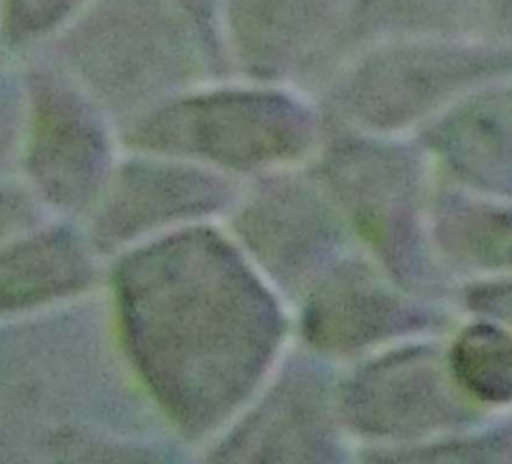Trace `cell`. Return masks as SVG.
I'll list each match as a JSON object with an SVG mask.
<instances>
[{"label": "cell", "instance_id": "cell-1", "mask_svg": "<svg viewBox=\"0 0 512 464\" xmlns=\"http://www.w3.org/2000/svg\"><path fill=\"white\" fill-rule=\"evenodd\" d=\"M112 320L138 384L188 442L226 430L248 408L286 330L276 296L238 242L202 224L118 258Z\"/></svg>", "mask_w": 512, "mask_h": 464}, {"label": "cell", "instance_id": "cell-2", "mask_svg": "<svg viewBox=\"0 0 512 464\" xmlns=\"http://www.w3.org/2000/svg\"><path fill=\"white\" fill-rule=\"evenodd\" d=\"M156 418L106 308L0 320V460L154 456Z\"/></svg>", "mask_w": 512, "mask_h": 464}, {"label": "cell", "instance_id": "cell-3", "mask_svg": "<svg viewBox=\"0 0 512 464\" xmlns=\"http://www.w3.org/2000/svg\"><path fill=\"white\" fill-rule=\"evenodd\" d=\"M126 142L216 170L256 172L302 158L314 142V120L278 92L218 90L150 110Z\"/></svg>", "mask_w": 512, "mask_h": 464}, {"label": "cell", "instance_id": "cell-4", "mask_svg": "<svg viewBox=\"0 0 512 464\" xmlns=\"http://www.w3.org/2000/svg\"><path fill=\"white\" fill-rule=\"evenodd\" d=\"M68 50L86 90L114 110L154 106L202 64L196 32L162 0H102Z\"/></svg>", "mask_w": 512, "mask_h": 464}, {"label": "cell", "instance_id": "cell-5", "mask_svg": "<svg viewBox=\"0 0 512 464\" xmlns=\"http://www.w3.org/2000/svg\"><path fill=\"white\" fill-rule=\"evenodd\" d=\"M236 182L188 160H130L112 170L92 206L88 240L98 256L132 248L238 202Z\"/></svg>", "mask_w": 512, "mask_h": 464}, {"label": "cell", "instance_id": "cell-6", "mask_svg": "<svg viewBox=\"0 0 512 464\" xmlns=\"http://www.w3.org/2000/svg\"><path fill=\"white\" fill-rule=\"evenodd\" d=\"M22 166L26 184L62 214L92 210L112 174V150L92 104L54 74L30 78Z\"/></svg>", "mask_w": 512, "mask_h": 464}, {"label": "cell", "instance_id": "cell-7", "mask_svg": "<svg viewBox=\"0 0 512 464\" xmlns=\"http://www.w3.org/2000/svg\"><path fill=\"white\" fill-rule=\"evenodd\" d=\"M234 208L230 228L238 246L284 290L308 288L336 264L342 226L316 182L286 174L262 178Z\"/></svg>", "mask_w": 512, "mask_h": 464}, {"label": "cell", "instance_id": "cell-8", "mask_svg": "<svg viewBox=\"0 0 512 464\" xmlns=\"http://www.w3.org/2000/svg\"><path fill=\"white\" fill-rule=\"evenodd\" d=\"M512 64V54L412 46L368 58L346 82L342 108L374 126L404 124L462 86Z\"/></svg>", "mask_w": 512, "mask_h": 464}, {"label": "cell", "instance_id": "cell-9", "mask_svg": "<svg viewBox=\"0 0 512 464\" xmlns=\"http://www.w3.org/2000/svg\"><path fill=\"white\" fill-rule=\"evenodd\" d=\"M324 174L360 232L388 264L398 274L416 276L422 270V246L416 174L408 154L400 148L346 142L326 156Z\"/></svg>", "mask_w": 512, "mask_h": 464}, {"label": "cell", "instance_id": "cell-10", "mask_svg": "<svg viewBox=\"0 0 512 464\" xmlns=\"http://www.w3.org/2000/svg\"><path fill=\"white\" fill-rule=\"evenodd\" d=\"M450 374L430 348L396 352L350 378L340 406L348 422L366 434L420 436L456 426L470 410Z\"/></svg>", "mask_w": 512, "mask_h": 464}, {"label": "cell", "instance_id": "cell-11", "mask_svg": "<svg viewBox=\"0 0 512 464\" xmlns=\"http://www.w3.org/2000/svg\"><path fill=\"white\" fill-rule=\"evenodd\" d=\"M334 452L326 378L298 360L226 428L210 456L228 462H296L326 460Z\"/></svg>", "mask_w": 512, "mask_h": 464}, {"label": "cell", "instance_id": "cell-12", "mask_svg": "<svg viewBox=\"0 0 512 464\" xmlns=\"http://www.w3.org/2000/svg\"><path fill=\"white\" fill-rule=\"evenodd\" d=\"M308 288L302 334L324 352H350L430 322L354 262L332 264Z\"/></svg>", "mask_w": 512, "mask_h": 464}, {"label": "cell", "instance_id": "cell-13", "mask_svg": "<svg viewBox=\"0 0 512 464\" xmlns=\"http://www.w3.org/2000/svg\"><path fill=\"white\" fill-rule=\"evenodd\" d=\"M86 234L70 226H38L0 244V320L66 304L96 282Z\"/></svg>", "mask_w": 512, "mask_h": 464}, {"label": "cell", "instance_id": "cell-14", "mask_svg": "<svg viewBox=\"0 0 512 464\" xmlns=\"http://www.w3.org/2000/svg\"><path fill=\"white\" fill-rule=\"evenodd\" d=\"M342 0H230L238 58L260 76L282 74L326 36Z\"/></svg>", "mask_w": 512, "mask_h": 464}, {"label": "cell", "instance_id": "cell-15", "mask_svg": "<svg viewBox=\"0 0 512 464\" xmlns=\"http://www.w3.org/2000/svg\"><path fill=\"white\" fill-rule=\"evenodd\" d=\"M430 144L462 178L512 194V92L466 102L436 124Z\"/></svg>", "mask_w": 512, "mask_h": 464}, {"label": "cell", "instance_id": "cell-16", "mask_svg": "<svg viewBox=\"0 0 512 464\" xmlns=\"http://www.w3.org/2000/svg\"><path fill=\"white\" fill-rule=\"evenodd\" d=\"M436 236L464 262L512 266V210L446 198L436 210Z\"/></svg>", "mask_w": 512, "mask_h": 464}, {"label": "cell", "instance_id": "cell-17", "mask_svg": "<svg viewBox=\"0 0 512 464\" xmlns=\"http://www.w3.org/2000/svg\"><path fill=\"white\" fill-rule=\"evenodd\" d=\"M448 366L468 396L490 404L512 402V338L504 330L488 324L464 330Z\"/></svg>", "mask_w": 512, "mask_h": 464}, {"label": "cell", "instance_id": "cell-18", "mask_svg": "<svg viewBox=\"0 0 512 464\" xmlns=\"http://www.w3.org/2000/svg\"><path fill=\"white\" fill-rule=\"evenodd\" d=\"M466 0H358L356 14L366 28L420 30L456 20Z\"/></svg>", "mask_w": 512, "mask_h": 464}, {"label": "cell", "instance_id": "cell-19", "mask_svg": "<svg viewBox=\"0 0 512 464\" xmlns=\"http://www.w3.org/2000/svg\"><path fill=\"white\" fill-rule=\"evenodd\" d=\"M82 0H4L2 28L14 42L32 40L60 26Z\"/></svg>", "mask_w": 512, "mask_h": 464}, {"label": "cell", "instance_id": "cell-20", "mask_svg": "<svg viewBox=\"0 0 512 464\" xmlns=\"http://www.w3.org/2000/svg\"><path fill=\"white\" fill-rule=\"evenodd\" d=\"M44 204L28 186L0 180V244L38 228Z\"/></svg>", "mask_w": 512, "mask_h": 464}, {"label": "cell", "instance_id": "cell-21", "mask_svg": "<svg viewBox=\"0 0 512 464\" xmlns=\"http://www.w3.org/2000/svg\"><path fill=\"white\" fill-rule=\"evenodd\" d=\"M24 124L20 92L14 84H0V174L6 172L16 154Z\"/></svg>", "mask_w": 512, "mask_h": 464}, {"label": "cell", "instance_id": "cell-22", "mask_svg": "<svg viewBox=\"0 0 512 464\" xmlns=\"http://www.w3.org/2000/svg\"><path fill=\"white\" fill-rule=\"evenodd\" d=\"M468 302L476 310L512 318V282L478 286L468 294Z\"/></svg>", "mask_w": 512, "mask_h": 464}, {"label": "cell", "instance_id": "cell-23", "mask_svg": "<svg viewBox=\"0 0 512 464\" xmlns=\"http://www.w3.org/2000/svg\"><path fill=\"white\" fill-rule=\"evenodd\" d=\"M488 8L494 24L512 32V0H488Z\"/></svg>", "mask_w": 512, "mask_h": 464}, {"label": "cell", "instance_id": "cell-24", "mask_svg": "<svg viewBox=\"0 0 512 464\" xmlns=\"http://www.w3.org/2000/svg\"><path fill=\"white\" fill-rule=\"evenodd\" d=\"M186 10L194 12V14H204L208 8H210V2L212 0H178Z\"/></svg>", "mask_w": 512, "mask_h": 464}]
</instances>
